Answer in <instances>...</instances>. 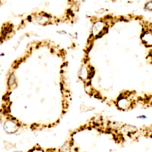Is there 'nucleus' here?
<instances>
[{
  "label": "nucleus",
  "instance_id": "f257e3e1",
  "mask_svg": "<svg viewBox=\"0 0 152 152\" xmlns=\"http://www.w3.org/2000/svg\"><path fill=\"white\" fill-rule=\"evenodd\" d=\"M3 128L5 130V132L9 134H12L15 133L18 131L19 128V126L14 119H7L6 121L3 124Z\"/></svg>",
  "mask_w": 152,
  "mask_h": 152
},
{
  "label": "nucleus",
  "instance_id": "f03ea898",
  "mask_svg": "<svg viewBox=\"0 0 152 152\" xmlns=\"http://www.w3.org/2000/svg\"><path fill=\"white\" fill-rule=\"evenodd\" d=\"M88 70L86 67L82 66L80 69L79 73H78V76L82 81H85L88 79Z\"/></svg>",
  "mask_w": 152,
  "mask_h": 152
},
{
  "label": "nucleus",
  "instance_id": "7ed1b4c3",
  "mask_svg": "<svg viewBox=\"0 0 152 152\" xmlns=\"http://www.w3.org/2000/svg\"><path fill=\"white\" fill-rule=\"evenodd\" d=\"M123 129H124L125 131H126V132H128V135H129V136L132 134H133V133H135L137 132L136 127L131 126V125H126V126H123Z\"/></svg>",
  "mask_w": 152,
  "mask_h": 152
},
{
  "label": "nucleus",
  "instance_id": "20e7f679",
  "mask_svg": "<svg viewBox=\"0 0 152 152\" xmlns=\"http://www.w3.org/2000/svg\"><path fill=\"white\" fill-rule=\"evenodd\" d=\"M15 85L16 86V77L15 74H11L8 78V86L10 88H13Z\"/></svg>",
  "mask_w": 152,
  "mask_h": 152
},
{
  "label": "nucleus",
  "instance_id": "39448f33",
  "mask_svg": "<svg viewBox=\"0 0 152 152\" xmlns=\"http://www.w3.org/2000/svg\"><path fill=\"white\" fill-rule=\"evenodd\" d=\"M152 5H151V0H150V1H149V2H148L147 3L145 4V10H146V11H151V9H152V7H151Z\"/></svg>",
  "mask_w": 152,
  "mask_h": 152
},
{
  "label": "nucleus",
  "instance_id": "423d86ee",
  "mask_svg": "<svg viewBox=\"0 0 152 152\" xmlns=\"http://www.w3.org/2000/svg\"><path fill=\"white\" fill-rule=\"evenodd\" d=\"M58 33L59 34H66V31H58Z\"/></svg>",
  "mask_w": 152,
  "mask_h": 152
},
{
  "label": "nucleus",
  "instance_id": "0eeeda50",
  "mask_svg": "<svg viewBox=\"0 0 152 152\" xmlns=\"http://www.w3.org/2000/svg\"><path fill=\"white\" fill-rule=\"evenodd\" d=\"M138 119H146V118H147V116H138Z\"/></svg>",
  "mask_w": 152,
  "mask_h": 152
},
{
  "label": "nucleus",
  "instance_id": "6e6552de",
  "mask_svg": "<svg viewBox=\"0 0 152 152\" xmlns=\"http://www.w3.org/2000/svg\"><path fill=\"white\" fill-rule=\"evenodd\" d=\"M28 20L30 21V22H31V21H32V15H29V16H28Z\"/></svg>",
  "mask_w": 152,
  "mask_h": 152
},
{
  "label": "nucleus",
  "instance_id": "1a4fd4ad",
  "mask_svg": "<svg viewBox=\"0 0 152 152\" xmlns=\"http://www.w3.org/2000/svg\"><path fill=\"white\" fill-rule=\"evenodd\" d=\"M81 1H82V2H85L87 1V0H81Z\"/></svg>",
  "mask_w": 152,
  "mask_h": 152
}]
</instances>
